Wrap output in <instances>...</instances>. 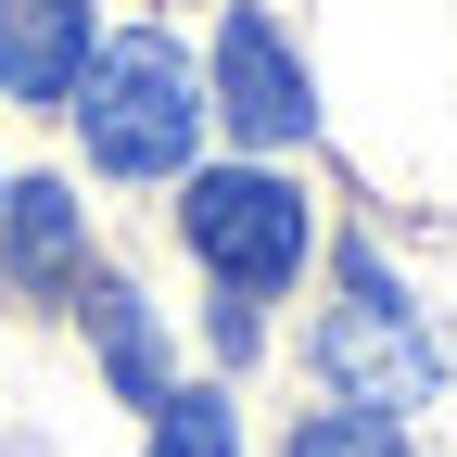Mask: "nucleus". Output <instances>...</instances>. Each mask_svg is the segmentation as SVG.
<instances>
[{
    "label": "nucleus",
    "instance_id": "f257e3e1",
    "mask_svg": "<svg viewBox=\"0 0 457 457\" xmlns=\"http://www.w3.org/2000/svg\"><path fill=\"white\" fill-rule=\"evenodd\" d=\"M77 128L102 179H179L191 140H204V89H191V51L179 38H102L77 64Z\"/></svg>",
    "mask_w": 457,
    "mask_h": 457
},
{
    "label": "nucleus",
    "instance_id": "f03ea898",
    "mask_svg": "<svg viewBox=\"0 0 457 457\" xmlns=\"http://www.w3.org/2000/svg\"><path fill=\"white\" fill-rule=\"evenodd\" d=\"M318 369H330V394H343V407H381V420L432 407L445 356H432L420 305L381 279V254H343V305H330V330H318Z\"/></svg>",
    "mask_w": 457,
    "mask_h": 457
},
{
    "label": "nucleus",
    "instance_id": "7ed1b4c3",
    "mask_svg": "<svg viewBox=\"0 0 457 457\" xmlns=\"http://www.w3.org/2000/svg\"><path fill=\"white\" fill-rule=\"evenodd\" d=\"M179 228H191V254L228 279V293H279V279L305 267V191H293V179H267V165L191 179Z\"/></svg>",
    "mask_w": 457,
    "mask_h": 457
},
{
    "label": "nucleus",
    "instance_id": "20e7f679",
    "mask_svg": "<svg viewBox=\"0 0 457 457\" xmlns=\"http://www.w3.org/2000/svg\"><path fill=\"white\" fill-rule=\"evenodd\" d=\"M216 114H228L254 153H293V140L318 128V89H305L293 51H279L267 13H228V26H216Z\"/></svg>",
    "mask_w": 457,
    "mask_h": 457
},
{
    "label": "nucleus",
    "instance_id": "39448f33",
    "mask_svg": "<svg viewBox=\"0 0 457 457\" xmlns=\"http://www.w3.org/2000/svg\"><path fill=\"white\" fill-rule=\"evenodd\" d=\"M89 64V0H0V89L13 102H64Z\"/></svg>",
    "mask_w": 457,
    "mask_h": 457
},
{
    "label": "nucleus",
    "instance_id": "423d86ee",
    "mask_svg": "<svg viewBox=\"0 0 457 457\" xmlns=\"http://www.w3.org/2000/svg\"><path fill=\"white\" fill-rule=\"evenodd\" d=\"M77 254H89V204L77 191H0V279L13 293H64L77 279Z\"/></svg>",
    "mask_w": 457,
    "mask_h": 457
},
{
    "label": "nucleus",
    "instance_id": "0eeeda50",
    "mask_svg": "<svg viewBox=\"0 0 457 457\" xmlns=\"http://www.w3.org/2000/svg\"><path fill=\"white\" fill-rule=\"evenodd\" d=\"M89 330H102V369H114V394L128 407H165V343H153V318H140V293H89Z\"/></svg>",
    "mask_w": 457,
    "mask_h": 457
},
{
    "label": "nucleus",
    "instance_id": "6e6552de",
    "mask_svg": "<svg viewBox=\"0 0 457 457\" xmlns=\"http://www.w3.org/2000/svg\"><path fill=\"white\" fill-rule=\"evenodd\" d=\"M153 457H242L228 394H165V407H153Z\"/></svg>",
    "mask_w": 457,
    "mask_h": 457
},
{
    "label": "nucleus",
    "instance_id": "1a4fd4ad",
    "mask_svg": "<svg viewBox=\"0 0 457 457\" xmlns=\"http://www.w3.org/2000/svg\"><path fill=\"white\" fill-rule=\"evenodd\" d=\"M293 457H407V432H394L381 407H318L293 432Z\"/></svg>",
    "mask_w": 457,
    "mask_h": 457
}]
</instances>
